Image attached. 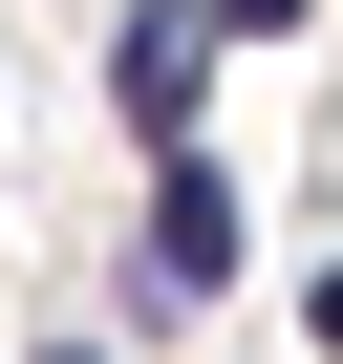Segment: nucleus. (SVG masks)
Masks as SVG:
<instances>
[{
    "instance_id": "obj_1",
    "label": "nucleus",
    "mask_w": 343,
    "mask_h": 364,
    "mask_svg": "<svg viewBox=\"0 0 343 364\" xmlns=\"http://www.w3.org/2000/svg\"><path fill=\"white\" fill-rule=\"evenodd\" d=\"M194 65H215V0H129V22H107V107H129V150L194 129Z\"/></svg>"
},
{
    "instance_id": "obj_2",
    "label": "nucleus",
    "mask_w": 343,
    "mask_h": 364,
    "mask_svg": "<svg viewBox=\"0 0 343 364\" xmlns=\"http://www.w3.org/2000/svg\"><path fill=\"white\" fill-rule=\"evenodd\" d=\"M150 257L194 279V300L258 257V236H236V171H215V129H172V150H150Z\"/></svg>"
},
{
    "instance_id": "obj_3",
    "label": "nucleus",
    "mask_w": 343,
    "mask_h": 364,
    "mask_svg": "<svg viewBox=\"0 0 343 364\" xmlns=\"http://www.w3.org/2000/svg\"><path fill=\"white\" fill-rule=\"evenodd\" d=\"M300 22H322V0H215V43H300Z\"/></svg>"
},
{
    "instance_id": "obj_4",
    "label": "nucleus",
    "mask_w": 343,
    "mask_h": 364,
    "mask_svg": "<svg viewBox=\"0 0 343 364\" xmlns=\"http://www.w3.org/2000/svg\"><path fill=\"white\" fill-rule=\"evenodd\" d=\"M300 343H343V257H322V279H300Z\"/></svg>"
}]
</instances>
